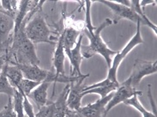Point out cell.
<instances>
[{
    "label": "cell",
    "instance_id": "7c38bea8",
    "mask_svg": "<svg viewBox=\"0 0 157 117\" xmlns=\"http://www.w3.org/2000/svg\"><path fill=\"white\" fill-rule=\"evenodd\" d=\"M82 33L81 34L79 38L77 40V43L74 46V48L71 50L70 55L68 56L69 60L71 65V77H82L83 76V74L81 72V63H82V60L83 59L82 55V51H81V48H82Z\"/></svg>",
    "mask_w": 157,
    "mask_h": 117
},
{
    "label": "cell",
    "instance_id": "4fadbf2b",
    "mask_svg": "<svg viewBox=\"0 0 157 117\" xmlns=\"http://www.w3.org/2000/svg\"><path fill=\"white\" fill-rule=\"evenodd\" d=\"M82 33V29H77L75 27L69 26L64 29V30L63 31V35H64V48L65 55L67 56L70 55L71 50L76 45L77 40Z\"/></svg>",
    "mask_w": 157,
    "mask_h": 117
},
{
    "label": "cell",
    "instance_id": "3957f363",
    "mask_svg": "<svg viewBox=\"0 0 157 117\" xmlns=\"http://www.w3.org/2000/svg\"><path fill=\"white\" fill-rule=\"evenodd\" d=\"M25 34L34 44L40 42L54 44L52 41V31L45 18L40 14V10L34 14L26 24Z\"/></svg>",
    "mask_w": 157,
    "mask_h": 117
},
{
    "label": "cell",
    "instance_id": "44dd1931",
    "mask_svg": "<svg viewBox=\"0 0 157 117\" xmlns=\"http://www.w3.org/2000/svg\"><path fill=\"white\" fill-rule=\"evenodd\" d=\"M13 108L17 114V117H24L23 108V96L18 90H15V94L12 97Z\"/></svg>",
    "mask_w": 157,
    "mask_h": 117
},
{
    "label": "cell",
    "instance_id": "52a82bcc",
    "mask_svg": "<svg viewBox=\"0 0 157 117\" xmlns=\"http://www.w3.org/2000/svg\"><path fill=\"white\" fill-rule=\"evenodd\" d=\"M134 95L142 96L143 93H142V91H137L136 89L133 88L130 82L128 81V79L124 81L123 83L119 84V86L113 92V97L111 98V100L106 105V111H105L106 115H107V113L109 112L112 108H114L115 106L119 105L121 103H124V101L132 97Z\"/></svg>",
    "mask_w": 157,
    "mask_h": 117
},
{
    "label": "cell",
    "instance_id": "8992f818",
    "mask_svg": "<svg viewBox=\"0 0 157 117\" xmlns=\"http://www.w3.org/2000/svg\"><path fill=\"white\" fill-rule=\"evenodd\" d=\"M157 60L148 61L136 60L132 67L131 76L127 78L128 81L132 84L133 88L136 89V86L140 84L142 79L146 76L156 73Z\"/></svg>",
    "mask_w": 157,
    "mask_h": 117
},
{
    "label": "cell",
    "instance_id": "30bf717a",
    "mask_svg": "<svg viewBox=\"0 0 157 117\" xmlns=\"http://www.w3.org/2000/svg\"><path fill=\"white\" fill-rule=\"evenodd\" d=\"M113 92L105 97L98 99L94 103H89L84 107H81L78 112L84 117H106V107L108 102L113 97Z\"/></svg>",
    "mask_w": 157,
    "mask_h": 117
},
{
    "label": "cell",
    "instance_id": "d4e9b609",
    "mask_svg": "<svg viewBox=\"0 0 157 117\" xmlns=\"http://www.w3.org/2000/svg\"><path fill=\"white\" fill-rule=\"evenodd\" d=\"M0 5L4 10L7 11L9 13L14 14L16 16L17 7H18V1H13V0H2L0 2Z\"/></svg>",
    "mask_w": 157,
    "mask_h": 117
},
{
    "label": "cell",
    "instance_id": "2e32d148",
    "mask_svg": "<svg viewBox=\"0 0 157 117\" xmlns=\"http://www.w3.org/2000/svg\"><path fill=\"white\" fill-rule=\"evenodd\" d=\"M130 7L132 8L135 12H136L138 16H139V18L143 20V22H144V25L145 26H148L152 30L154 31V33H155V35H157V30H156V25L155 24H154L153 22H151L150 20H149L148 17L145 15V12L144 9H142L140 6V1L139 0H132V1H130Z\"/></svg>",
    "mask_w": 157,
    "mask_h": 117
},
{
    "label": "cell",
    "instance_id": "cb8c5ba5",
    "mask_svg": "<svg viewBox=\"0 0 157 117\" xmlns=\"http://www.w3.org/2000/svg\"><path fill=\"white\" fill-rule=\"evenodd\" d=\"M54 114V102L48 101L46 105L39 108L35 117H52Z\"/></svg>",
    "mask_w": 157,
    "mask_h": 117
},
{
    "label": "cell",
    "instance_id": "e0dca14e",
    "mask_svg": "<svg viewBox=\"0 0 157 117\" xmlns=\"http://www.w3.org/2000/svg\"><path fill=\"white\" fill-rule=\"evenodd\" d=\"M7 65V64H6ZM6 65L0 73V94H5L8 97H13L16 88L13 86L9 80L6 74Z\"/></svg>",
    "mask_w": 157,
    "mask_h": 117
},
{
    "label": "cell",
    "instance_id": "f1b7e54d",
    "mask_svg": "<svg viewBox=\"0 0 157 117\" xmlns=\"http://www.w3.org/2000/svg\"><path fill=\"white\" fill-rule=\"evenodd\" d=\"M64 117H84V116H82V115L78 111L71 110V109H70V108H69V110L67 111V113H66V115H65V116Z\"/></svg>",
    "mask_w": 157,
    "mask_h": 117
},
{
    "label": "cell",
    "instance_id": "277c9868",
    "mask_svg": "<svg viewBox=\"0 0 157 117\" xmlns=\"http://www.w3.org/2000/svg\"><path fill=\"white\" fill-rule=\"evenodd\" d=\"M144 43V41L143 39L142 34H141V23L138 22V23H136V30L135 35H133L132 39L128 41L125 47L121 51L117 53L113 57L111 66L108 68V72H107V76L106 78L108 82L119 84V81L117 79V72H118L120 64L125 59V57L133 50V48H136V46H138L140 44Z\"/></svg>",
    "mask_w": 157,
    "mask_h": 117
},
{
    "label": "cell",
    "instance_id": "5bb4252c",
    "mask_svg": "<svg viewBox=\"0 0 157 117\" xmlns=\"http://www.w3.org/2000/svg\"><path fill=\"white\" fill-rule=\"evenodd\" d=\"M70 84H67L66 86L63 89L60 95L54 101V114L52 117H64L69 110L67 98H68Z\"/></svg>",
    "mask_w": 157,
    "mask_h": 117
},
{
    "label": "cell",
    "instance_id": "ba28073f",
    "mask_svg": "<svg viewBox=\"0 0 157 117\" xmlns=\"http://www.w3.org/2000/svg\"><path fill=\"white\" fill-rule=\"evenodd\" d=\"M89 76V74H83V76L77 77L75 80L70 83V91L67 98V104L70 109L78 111L82 107V98L83 97L82 92L85 87L83 81Z\"/></svg>",
    "mask_w": 157,
    "mask_h": 117
},
{
    "label": "cell",
    "instance_id": "7a4b0ae2",
    "mask_svg": "<svg viewBox=\"0 0 157 117\" xmlns=\"http://www.w3.org/2000/svg\"><path fill=\"white\" fill-rule=\"evenodd\" d=\"M113 23V21L112 19L106 18L104 22L101 23L100 26L95 28L93 33H89L85 29H82V33L85 35H87L88 39L89 40V44L88 46L82 45L81 51H82V58L89 59L95 54H100L105 59L108 68L110 67L112 64V56H114L118 52L110 49L107 47V45L105 43V41L101 38V33L104 29L112 25Z\"/></svg>",
    "mask_w": 157,
    "mask_h": 117
},
{
    "label": "cell",
    "instance_id": "484cf974",
    "mask_svg": "<svg viewBox=\"0 0 157 117\" xmlns=\"http://www.w3.org/2000/svg\"><path fill=\"white\" fill-rule=\"evenodd\" d=\"M0 117H17V114L13 108L12 97H8L7 104L4 106L3 110L0 111Z\"/></svg>",
    "mask_w": 157,
    "mask_h": 117
},
{
    "label": "cell",
    "instance_id": "ffe728a7",
    "mask_svg": "<svg viewBox=\"0 0 157 117\" xmlns=\"http://www.w3.org/2000/svg\"><path fill=\"white\" fill-rule=\"evenodd\" d=\"M119 85H115V84H113V85H105V86H99V87H95V88H93L91 90H89V91H83L82 92V96L88 95V94H98L100 95L101 98L102 97H105L106 96H108L109 94H111L112 92L115 91Z\"/></svg>",
    "mask_w": 157,
    "mask_h": 117
},
{
    "label": "cell",
    "instance_id": "5b68a950",
    "mask_svg": "<svg viewBox=\"0 0 157 117\" xmlns=\"http://www.w3.org/2000/svg\"><path fill=\"white\" fill-rule=\"evenodd\" d=\"M17 65L21 72L23 78L33 80L35 82L42 83L47 81L49 83H54L55 88L56 83L59 82V79L56 77L54 71L41 69L37 65Z\"/></svg>",
    "mask_w": 157,
    "mask_h": 117
},
{
    "label": "cell",
    "instance_id": "8fae6325",
    "mask_svg": "<svg viewBox=\"0 0 157 117\" xmlns=\"http://www.w3.org/2000/svg\"><path fill=\"white\" fill-rule=\"evenodd\" d=\"M14 14L9 13L0 9V45L6 42L12 35L15 27Z\"/></svg>",
    "mask_w": 157,
    "mask_h": 117
},
{
    "label": "cell",
    "instance_id": "4316f807",
    "mask_svg": "<svg viewBox=\"0 0 157 117\" xmlns=\"http://www.w3.org/2000/svg\"><path fill=\"white\" fill-rule=\"evenodd\" d=\"M23 96V108H24V114H26L28 117H35V114L34 112L33 105L31 104L29 97L25 95Z\"/></svg>",
    "mask_w": 157,
    "mask_h": 117
},
{
    "label": "cell",
    "instance_id": "6da1fadb",
    "mask_svg": "<svg viewBox=\"0 0 157 117\" xmlns=\"http://www.w3.org/2000/svg\"><path fill=\"white\" fill-rule=\"evenodd\" d=\"M33 17L29 13L17 30L13 31L12 42L9 49L10 65H40L35 46L25 34L26 24Z\"/></svg>",
    "mask_w": 157,
    "mask_h": 117
},
{
    "label": "cell",
    "instance_id": "ac0fdd59",
    "mask_svg": "<svg viewBox=\"0 0 157 117\" xmlns=\"http://www.w3.org/2000/svg\"><path fill=\"white\" fill-rule=\"evenodd\" d=\"M6 74H7V77H8L10 84L16 89H18L21 79L23 78L22 73H21V71L19 70V68L17 67V65H10L9 63H7V65H6Z\"/></svg>",
    "mask_w": 157,
    "mask_h": 117
},
{
    "label": "cell",
    "instance_id": "7402d4cb",
    "mask_svg": "<svg viewBox=\"0 0 157 117\" xmlns=\"http://www.w3.org/2000/svg\"><path fill=\"white\" fill-rule=\"evenodd\" d=\"M40 84V83L35 82V81H33V80H29V79L23 78L21 79V83H20L19 88L17 89V90L20 91L22 95L29 96L30 93Z\"/></svg>",
    "mask_w": 157,
    "mask_h": 117
},
{
    "label": "cell",
    "instance_id": "9c48e42d",
    "mask_svg": "<svg viewBox=\"0 0 157 117\" xmlns=\"http://www.w3.org/2000/svg\"><path fill=\"white\" fill-rule=\"evenodd\" d=\"M99 3L103 4L104 5L107 6L108 8H110L111 10H113V12L120 19H127L135 23H141V25H144L143 20L139 18V16L131 8L128 6H124L123 5H120L117 2L113 1H106V0H99Z\"/></svg>",
    "mask_w": 157,
    "mask_h": 117
},
{
    "label": "cell",
    "instance_id": "9a60e30c",
    "mask_svg": "<svg viewBox=\"0 0 157 117\" xmlns=\"http://www.w3.org/2000/svg\"><path fill=\"white\" fill-rule=\"evenodd\" d=\"M50 84L51 83L47 82V81L40 83V84L36 87L28 96L34 101L38 108L46 105L48 102L47 91H48V88L50 86Z\"/></svg>",
    "mask_w": 157,
    "mask_h": 117
},
{
    "label": "cell",
    "instance_id": "83f0119b",
    "mask_svg": "<svg viewBox=\"0 0 157 117\" xmlns=\"http://www.w3.org/2000/svg\"><path fill=\"white\" fill-rule=\"evenodd\" d=\"M155 4H156L155 0H142L140 1V6L142 9H144V7L147 5H155Z\"/></svg>",
    "mask_w": 157,
    "mask_h": 117
},
{
    "label": "cell",
    "instance_id": "603a6c76",
    "mask_svg": "<svg viewBox=\"0 0 157 117\" xmlns=\"http://www.w3.org/2000/svg\"><path fill=\"white\" fill-rule=\"evenodd\" d=\"M93 4L92 1H85L86 5V12H85V26L84 29L89 33H93L96 27L92 24L91 20V5Z\"/></svg>",
    "mask_w": 157,
    "mask_h": 117
},
{
    "label": "cell",
    "instance_id": "d6986e66",
    "mask_svg": "<svg viewBox=\"0 0 157 117\" xmlns=\"http://www.w3.org/2000/svg\"><path fill=\"white\" fill-rule=\"evenodd\" d=\"M124 103L127 106H131L136 108L137 111H139L140 114L143 115V117H156V115H155L152 112L148 111L146 108L143 106V104L141 103L140 101L138 99V95H134L132 97L129 98L126 101L124 102Z\"/></svg>",
    "mask_w": 157,
    "mask_h": 117
}]
</instances>
